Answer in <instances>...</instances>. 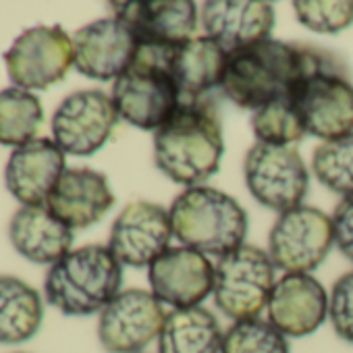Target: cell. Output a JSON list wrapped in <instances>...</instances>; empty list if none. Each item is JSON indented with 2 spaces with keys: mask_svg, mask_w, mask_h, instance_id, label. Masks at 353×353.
Listing matches in <instances>:
<instances>
[{
  "mask_svg": "<svg viewBox=\"0 0 353 353\" xmlns=\"http://www.w3.org/2000/svg\"><path fill=\"white\" fill-rule=\"evenodd\" d=\"M252 129L258 143L270 145H293L307 135L291 96L276 98L254 110Z\"/></svg>",
  "mask_w": 353,
  "mask_h": 353,
  "instance_id": "4316f807",
  "label": "cell"
},
{
  "mask_svg": "<svg viewBox=\"0 0 353 353\" xmlns=\"http://www.w3.org/2000/svg\"><path fill=\"white\" fill-rule=\"evenodd\" d=\"M172 225L168 212L152 202H131L114 219L108 250L114 258L133 268L150 266L170 243Z\"/></svg>",
  "mask_w": 353,
  "mask_h": 353,
  "instance_id": "4fadbf2b",
  "label": "cell"
},
{
  "mask_svg": "<svg viewBox=\"0 0 353 353\" xmlns=\"http://www.w3.org/2000/svg\"><path fill=\"white\" fill-rule=\"evenodd\" d=\"M328 59L320 50L268 38L227 57L221 88L233 104L258 110L276 98L289 96L303 77Z\"/></svg>",
  "mask_w": 353,
  "mask_h": 353,
  "instance_id": "6da1fadb",
  "label": "cell"
},
{
  "mask_svg": "<svg viewBox=\"0 0 353 353\" xmlns=\"http://www.w3.org/2000/svg\"><path fill=\"white\" fill-rule=\"evenodd\" d=\"M166 314L154 293L121 291L98 318V341L108 353H141L162 332Z\"/></svg>",
  "mask_w": 353,
  "mask_h": 353,
  "instance_id": "7c38bea8",
  "label": "cell"
},
{
  "mask_svg": "<svg viewBox=\"0 0 353 353\" xmlns=\"http://www.w3.org/2000/svg\"><path fill=\"white\" fill-rule=\"evenodd\" d=\"M9 237L17 254L34 264L52 266L73 245V229L54 216L46 204L21 206L9 223Z\"/></svg>",
  "mask_w": 353,
  "mask_h": 353,
  "instance_id": "44dd1931",
  "label": "cell"
},
{
  "mask_svg": "<svg viewBox=\"0 0 353 353\" xmlns=\"http://www.w3.org/2000/svg\"><path fill=\"white\" fill-rule=\"evenodd\" d=\"M170 46L139 44L131 67L112 83L117 112L129 125L158 131L181 104V94L168 69Z\"/></svg>",
  "mask_w": 353,
  "mask_h": 353,
  "instance_id": "5b68a950",
  "label": "cell"
},
{
  "mask_svg": "<svg viewBox=\"0 0 353 353\" xmlns=\"http://www.w3.org/2000/svg\"><path fill=\"white\" fill-rule=\"evenodd\" d=\"M112 17L123 21L145 46H176L194 38L198 7L192 0H135L110 3Z\"/></svg>",
  "mask_w": 353,
  "mask_h": 353,
  "instance_id": "2e32d148",
  "label": "cell"
},
{
  "mask_svg": "<svg viewBox=\"0 0 353 353\" xmlns=\"http://www.w3.org/2000/svg\"><path fill=\"white\" fill-rule=\"evenodd\" d=\"M112 204L108 179L94 168H67L46 200L52 214L73 231L96 225Z\"/></svg>",
  "mask_w": 353,
  "mask_h": 353,
  "instance_id": "ffe728a7",
  "label": "cell"
},
{
  "mask_svg": "<svg viewBox=\"0 0 353 353\" xmlns=\"http://www.w3.org/2000/svg\"><path fill=\"white\" fill-rule=\"evenodd\" d=\"M334 243L339 252L353 262V196L343 198L332 214Z\"/></svg>",
  "mask_w": 353,
  "mask_h": 353,
  "instance_id": "4dcf8cb0",
  "label": "cell"
},
{
  "mask_svg": "<svg viewBox=\"0 0 353 353\" xmlns=\"http://www.w3.org/2000/svg\"><path fill=\"white\" fill-rule=\"evenodd\" d=\"M268 322L285 336H307L328 314V295L310 274H285L268 299Z\"/></svg>",
  "mask_w": 353,
  "mask_h": 353,
  "instance_id": "d6986e66",
  "label": "cell"
},
{
  "mask_svg": "<svg viewBox=\"0 0 353 353\" xmlns=\"http://www.w3.org/2000/svg\"><path fill=\"white\" fill-rule=\"evenodd\" d=\"M221 353H289L287 336L268 320L235 322L223 336Z\"/></svg>",
  "mask_w": 353,
  "mask_h": 353,
  "instance_id": "83f0119b",
  "label": "cell"
},
{
  "mask_svg": "<svg viewBox=\"0 0 353 353\" xmlns=\"http://www.w3.org/2000/svg\"><path fill=\"white\" fill-rule=\"evenodd\" d=\"M150 287L160 303L174 310L198 307L214 285L212 262L192 248H168L150 264Z\"/></svg>",
  "mask_w": 353,
  "mask_h": 353,
  "instance_id": "5bb4252c",
  "label": "cell"
},
{
  "mask_svg": "<svg viewBox=\"0 0 353 353\" xmlns=\"http://www.w3.org/2000/svg\"><path fill=\"white\" fill-rule=\"evenodd\" d=\"M65 170V152L57 141L50 137H36L11 152L5 166V185L23 206L46 204Z\"/></svg>",
  "mask_w": 353,
  "mask_h": 353,
  "instance_id": "e0dca14e",
  "label": "cell"
},
{
  "mask_svg": "<svg viewBox=\"0 0 353 353\" xmlns=\"http://www.w3.org/2000/svg\"><path fill=\"white\" fill-rule=\"evenodd\" d=\"M44 108L36 94L11 85L0 90V143L19 148L36 139Z\"/></svg>",
  "mask_w": 353,
  "mask_h": 353,
  "instance_id": "d4e9b609",
  "label": "cell"
},
{
  "mask_svg": "<svg viewBox=\"0 0 353 353\" xmlns=\"http://www.w3.org/2000/svg\"><path fill=\"white\" fill-rule=\"evenodd\" d=\"M11 81L28 92L46 90L65 79L75 65L73 38L61 26H36L17 36L5 52Z\"/></svg>",
  "mask_w": 353,
  "mask_h": 353,
  "instance_id": "ba28073f",
  "label": "cell"
},
{
  "mask_svg": "<svg viewBox=\"0 0 353 353\" xmlns=\"http://www.w3.org/2000/svg\"><path fill=\"white\" fill-rule=\"evenodd\" d=\"M328 316L334 332L343 341L353 343V270L345 272L332 285L328 297Z\"/></svg>",
  "mask_w": 353,
  "mask_h": 353,
  "instance_id": "f546056e",
  "label": "cell"
},
{
  "mask_svg": "<svg viewBox=\"0 0 353 353\" xmlns=\"http://www.w3.org/2000/svg\"><path fill=\"white\" fill-rule=\"evenodd\" d=\"M243 174L250 194L281 214L301 206L310 185L307 168L295 145H252L245 154Z\"/></svg>",
  "mask_w": 353,
  "mask_h": 353,
  "instance_id": "9c48e42d",
  "label": "cell"
},
{
  "mask_svg": "<svg viewBox=\"0 0 353 353\" xmlns=\"http://www.w3.org/2000/svg\"><path fill=\"white\" fill-rule=\"evenodd\" d=\"M334 243L332 219L314 206L283 212L268 237V256L274 268L287 274H307L318 268Z\"/></svg>",
  "mask_w": 353,
  "mask_h": 353,
  "instance_id": "30bf717a",
  "label": "cell"
},
{
  "mask_svg": "<svg viewBox=\"0 0 353 353\" xmlns=\"http://www.w3.org/2000/svg\"><path fill=\"white\" fill-rule=\"evenodd\" d=\"M123 264L104 245L71 250L50 266L44 297L65 316H92L102 312L119 293Z\"/></svg>",
  "mask_w": 353,
  "mask_h": 353,
  "instance_id": "3957f363",
  "label": "cell"
},
{
  "mask_svg": "<svg viewBox=\"0 0 353 353\" xmlns=\"http://www.w3.org/2000/svg\"><path fill=\"white\" fill-rule=\"evenodd\" d=\"M19 353H23V351H19Z\"/></svg>",
  "mask_w": 353,
  "mask_h": 353,
  "instance_id": "1f68e13d",
  "label": "cell"
},
{
  "mask_svg": "<svg viewBox=\"0 0 353 353\" xmlns=\"http://www.w3.org/2000/svg\"><path fill=\"white\" fill-rule=\"evenodd\" d=\"M119 112L102 90H79L69 94L52 117V139L71 156L96 154L112 135Z\"/></svg>",
  "mask_w": 353,
  "mask_h": 353,
  "instance_id": "8fae6325",
  "label": "cell"
},
{
  "mask_svg": "<svg viewBox=\"0 0 353 353\" xmlns=\"http://www.w3.org/2000/svg\"><path fill=\"white\" fill-rule=\"evenodd\" d=\"M293 9L299 23L318 34H339L353 23L351 0H297Z\"/></svg>",
  "mask_w": 353,
  "mask_h": 353,
  "instance_id": "f1b7e54d",
  "label": "cell"
},
{
  "mask_svg": "<svg viewBox=\"0 0 353 353\" xmlns=\"http://www.w3.org/2000/svg\"><path fill=\"white\" fill-rule=\"evenodd\" d=\"M227 57L229 54L208 36L170 46L168 69L181 94V102L202 100L204 94L221 85L227 69Z\"/></svg>",
  "mask_w": 353,
  "mask_h": 353,
  "instance_id": "7402d4cb",
  "label": "cell"
},
{
  "mask_svg": "<svg viewBox=\"0 0 353 353\" xmlns=\"http://www.w3.org/2000/svg\"><path fill=\"white\" fill-rule=\"evenodd\" d=\"M172 235L200 254L227 256L243 245L248 214L221 190L198 185L174 198L170 210Z\"/></svg>",
  "mask_w": 353,
  "mask_h": 353,
  "instance_id": "277c9868",
  "label": "cell"
},
{
  "mask_svg": "<svg viewBox=\"0 0 353 353\" xmlns=\"http://www.w3.org/2000/svg\"><path fill=\"white\" fill-rule=\"evenodd\" d=\"M274 289V264L270 256L243 243L223 256L214 266L212 295L219 310L235 322L258 318Z\"/></svg>",
  "mask_w": 353,
  "mask_h": 353,
  "instance_id": "8992f818",
  "label": "cell"
},
{
  "mask_svg": "<svg viewBox=\"0 0 353 353\" xmlns=\"http://www.w3.org/2000/svg\"><path fill=\"white\" fill-rule=\"evenodd\" d=\"M75 69L90 79H119L133 63L139 42L117 17L98 19L73 34Z\"/></svg>",
  "mask_w": 353,
  "mask_h": 353,
  "instance_id": "9a60e30c",
  "label": "cell"
},
{
  "mask_svg": "<svg viewBox=\"0 0 353 353\" xmlns=\"http://www.w3.org/2000/svg\"><path fill=\"white\" fill-rule=\"evenodd\" d=\"M202 26L227 54L268 40L274 7L262 0H210L202 5Z\"/></svg>",
  "mask_w": 353,
  "mask_h": 353,
  "instance_id": "ac0fdd59",
  "label": "cell"
},
{
  "mask_svg": "<svg viewBox=\"0 0 353 353\" xmlns=\"http://www.w3.org/2000/svg\"><path fill=\"white\" fill-rule=\"evenodd\" d=\"M223 330L204 307L172 310L158 336V353H221Z\"/></svg>",
  "mask_w": 353,
  "mask_h": 353,
  "instance_id": "cb8c5ba5",
  "label": "cell"
},
{
  "mask_svg": "<svg viewBox=\"0 0 353 353\" xmlns=\"http://www.w3.org/2000/svg\"><path fill=\"white\" fill-rule=\"evenodd\" d=\"M42 322V295L19 276L0 274V345L28 343Z\"/></svg>",
  "mask_w": 353,
  "mask_h": 353,
  "instance_id": "603a6c76",
  "label": "cell"
},
{
  "mask_svg": "<svg viewBox=\"0 0 353 353\" xmlns=\"http://www.w3.org/2000/svg\"><path fill=\"white\" fill-rule=\"evenodd\" d=\"M312 170L326 190L343 198L353 196V133L320 143L312 156Z\"/></svg>",
  "mask_w": 353,
  "mask_h": 353,
  "instance_id": "484cf974",
  "label": "cell"
},
{
  "mask_svg": "<svg viewBox=\"0 0 353 353\" xmlns=\"http://www.w3.org/2000/svg\"><path fill=\"white\" fill-rule=\"evenodd\" d=\"M289 96L307 135L328 141L353 133V85L332 57Z\"/></svg>",
  "mask_w": 353,
  "mask_h": 353,
  "instance_id": "52a82bcc",
  "label": "cell"
},
{
  "mask_svg": "<svg viewBox=\"0 0 353 353\" xmlns=\"http://www.w3.org/2000/svg\"><path fill=\"white\" fill-rule=\"evenodd\" d=\"M225 154L216 108L206 100L181 102L154 133L156 166L170 181L198 188L219 172Z\"/></svg>",
  "mask_w": 353,
  "mask_h": 353,
  "instance_id": "7a4b0ae2",
  "label": "cell"
}]
</instances>
